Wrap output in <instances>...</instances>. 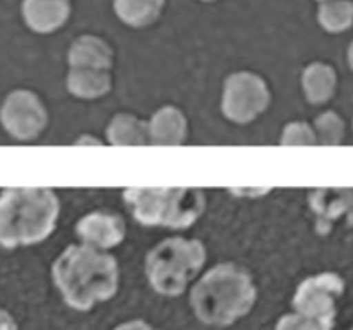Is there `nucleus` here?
Returning a JSON list of instances; mask_svg holds the SVG:
<instances>
[{
  "mask_svg": "<svg viewBox=\"0 0 353 330\" xmlns=\"http://www.w3.org/2000/svg\"><path fill=\"white\" fill-rule=\"evenodd\" d=\"M52 279L71 309L85 313L116 297L119 265L108 252L82 245H68L52 265Z\"/></svg>",
  "mask_w": 353,
  "mask_h": 330,
  "instance_id": "nucleus-1",
  "label": "nucleus"
},
{
  "mask_svg": "<svg viewBox=\"0 0 353 330\" xmlns=\"http://www.w3.org/2000/svg\"><path fill=\"white\" fill-rule=\"evenodd\" d=\"M258 298L249 270L236 263H221L201 276L190 289V307L201 323L229 327L252 311Z\"/></svg>",
  "mask_w": 353,
  "mask_h": 330,
  "instance_id": "nucleus-2",
  "label": "nucleus"
},
{
  "mask_svg": "<svg viewBox=\"0 0 353 330\" xmlns=\"http://www.w3.org/2000/svg\"><path fill=\"white\" fill-rule=\"evenodd\" d=\"M61 203L54 190L11 187L0 194V245L27 247L46 240L57 226Z\"/></svg>",
  "mask_w": 353,
  "mask_h": 330,
  "instance_id": "nucleus-3",
  "label": "nucleus"
},
{
  "mask_svg": "<svg viewBox=\"0 0 353 330\" xmlns=\"http://www.w3.org/2000/svg\"><path fill=\"white\" fill-rule=\"evenodd\" d=\"M133 218L148 227L187 229L206 209V197L199 188L132 187L123 194Z\"/></svg>",
  "mask_w": 353,
  "mask_h": 330,
  "instance_id": "nucleus-4",
  "label": "nucleus"
},
{
  "mask_svg": "<svg viewBox=\"0 0 353 330\" xmlns=\"http://www.w3.org/2000/svg\"><path fill=\"white\" fill-rule=\"evenodd\" d=\"M206 263V247L201 240L167 238L153 247L144 261L145 279L162 297H179L196 280Z\"/></svg>",
  "mask_w": 353,
  "mask_h": 330,
  "instance_id": "nucleus-5",
  "label": "nucleus"
},
{
  "mask_svg": "<svg viewBox=\"0 0 353 330\" xmlns=\"http://www.w3.org/2000/svg\"><path fill=\"white\" fill-rule=\"evenodd\" d=\"M270 105V89L256 73L238 72L229 75L222 91V114L236 125L258 119Z\"/></svg>",
  "mask_w": 353,
  "mask_h": 330,
  "instance_id": "nucleus-6",
  "label": "nucleus"
},
{
  "mask_svg": "<svg viewBox=\"0 0 353 330\" xmlns=\"http://www.w3.org/2000/svg\"><path fill=\"white\" fill-rule=\"evenodd\" d=\"M345 293V280L334 272H321L303 279L296 288L291 305L296 313L312 318L332 330L336 325L337 302Z\"/></svg>",
  "mask_w": 353,
  "mask_h": 330,
  "instance_id": "nucleus-7",
  "label": "nucleus"
},
{
  "mask_svg": "<svg viewBox=\"0 0 353 330\" xmlns=\"http://www.w3.org/2000/svg\"><path fill=\"white\" fill-rule=\"evenodd\" d=\"M48 123L45 105L38 94L27 89L9 92L0 107V125L17 141H32Z\"/></svg>",
  "mask_w": 353,
  "mask_h": 330,
  "instance_id": "nucleus-8",
  "label": "nucleus"
},
{
  "mask_svg": "<svg viewBox=\"0 0 353 330\" xmlns=\"http://www.w3.org/2000/svg\"><path fill=\"white\" fill-rule=\"evenodd\" d=\"M75 233L85 245L108 251L119 245L126 236L125 220L110 212H92L80 218Z\"/></svg>",
  "mask_w": 353,
  "mask_h": 330,
  "instance_id": "nucleus-9",
  "label": "nucleus"
},
{
  "mask_svg": "<svg viewBox=\"0 0 353 330\" xmlns=\"http://www.w3.org/2000/svg\"><path fill=\"white\" fill-rule=\"evenodd\" d=\"M70 0H23L21 17L32 32L52 34L70 18Z\"/></svg>",
  "mask_w": 353,
  "mask_h": 330,
  "instance_id": "nucleus-10",
  "label": "nucleus"
},
{
  "mask_svg": "<svg viewBox=\"0 0 353 330\" xmlns=\"http://www.w3.org/2000/svg\"><path fill=\"white\" fill-rule=\"evenodd\" d=\"M150 143L157 146H178L187 137V117L178 107L165 105L158 109L148 123Z\"/></svg>",
  "mask_w": 353,
  "mask_h": 330,
  "instance_id": "nucleus-11",
  "label": "nucleus"
},
{
  "mask_svg": "<svg viewBox=\"0 0 353 330\" xmlns=\"http://www.w3.org/2000/svg\"><path fill=\"white\" fill-rule=\"evenodd\" d=\"M114 63V52L107 41L98 36H80L71 43L68 52L70 68H91V70H110Z\"/></svg>",
  "mask_w": 353,
  "mask_h": 330,
  "instance_id": "nucleus-12",
  "label": "nucleus"
},
{
  "mask_svg": "<svg viewBox=\"0 0 353 330\" xmlns=\"http://www.w3.org/2000/svg\"><path fill=\"white\" fill-rule=\"evenodd\" d=\"M68 91L80 100H98L112 89V76L108 70L70 68L66 79Z\"/></svg>",
  "mask_w": 353,
  "mask_h": 330,
  "instance_id": "nucleus-13",
  "label": "nucleus"
},
{
  "mask_svg": "<svg viewBox=\"0 0 353 330\" xmlns=\"http://www.w3.org/2000/svg\"><path fill=\"white\" fill-rule=\"evenodd\" d=\"M337 87V75L330 64L312 63L302 73V91L309 103L323 105L332 100Z\"/></svg>",
  "mask_w": 353,
  "mask_h": 330,
  "instance_id": "nucleus-14",
  "label": "nucleus"
},
{
  "mask_svg": "<svg viewBox=\"0 0 353 330\" xmlns=\"http://www.w3.org/2000/svg\"><path fill=\"white\" fill-rule=\"evenodd\" d=\"M107 141L112 146H142L150 143L148 121L133 114H117L107 126Z\"/></svg>",
  "mask_w": 353,
  "mask_h": 330,
  "instance_id": "nucleus-15",
  "label": "nucleus"
},
{
  "mask_svg": "<svg viewBox=\"0 0 353 330\" xmlns=\"http://www.w3.org/2000/svg\"><path fill=\"white\" fill-rule=\"evenodd\" d=\"M165 0H114V13L133 29L151 25L162 14Z\"/></svg>",
  "mask_w": 353,
  "mask_h": 330,
  "instance_id": "nucleus-16",
  "label": "nucleus"
},
{
  "mask_svg": "<svg viewBox=\"0 0 353 330\" xmlns=\"http://www.w3.org/2000/svg\"><path fill=\"white\" fill-rule=\"evenodd\" d=\"M318 23L330 34H341L353 25L352 0H327L318 9Z\"/></svg>",
  "mask_w": 353,
  "mask_h": 330,
  "instance_id": "nucleus-17",
  "label": "nucleus"
},
{
  "mask_svg": "<svg viewBox=\"0 0 353 330\" xmlns=\"http://www.w3.org/2000/svg\"><path fill=\"white\" fill-rule=\"evenodd\" d=\"M316 143L325 146H339L345 138V121L336 112H323L314 119Z\"/></svg>",
  "mask_w": 353,
  "mask_h": 330,
  "instance_id": "nucleus-18",
  "label": "nucleus"
},
{
  "mask_svg": "<svg viewBox=\"0 0 353 330\" xmlns=\"http://www.w3.org/2000/svg\"><path fill=\"white\" fill-rule=\"evenodd\" d=\"M281 144L283 146H312L316 143L314 128L303 121L288 123L281 135Z\"/></svg>",
  "mask_w": 353,
  "mask_h": 330,
  "instance_id": "nucleus-19",
  "label": "nucleus"
},
{
  "mask_svg": "<svg viewBox=\"0 0 353 330\" xmlns=\"http://www.w3.org/2000/svg\"><path fill=\"white\" fill-rule=\"evenodd\" d=\"M275 330H328L327 327L321 325L320 322H316L312 318L303 316V314L288 313L279 318V322L275 323Z\"/></svg>",
  "mask_w": 353,
  "mask_h": 330,
  "instance_id": "nucleus-20",
  "label": "nucleus"
},
{
  "mask_svg": "<svg viewBox=\"0 0 353 330\" xmlns=\"http://www.w3.org/2000/svg\"><path fill=\"white\" fill-rule=\"evenodd\" d=\"M112 330H158L153 325H150L144 320H130V322L119 323L117 327H114Z\"/></svg>",
  "mask_w": 353,
  "mask_h": 330,
  "instance_id": "nucleus-21",
  "label": "nucleus"
},
{
  "mask_svg": "<svg viewBox=\"0 0 353 330\" xmlns=\"http://www.w3.org/2000/svg\"><path fill=\"white\" fill-rule=\"evenodd\" d=\"M0 330H18L14 318L4 309H0Z\"/></svg>",
  "mask_w": 353,
  "mask_h": 330,
  "instance_id": "nucleus-22",
  "label": "nucleus"
},
{
  "mask_svg": "<svg viewBox=\"0 0 353 330\" xmlns=\"http://www.w3.org/2000/svg\"><path fill=\"white\" fill-rule=\"evenodd\" d=\"M346 59H348V64H350V68H352V70H353V41L350 43V46H348V52H346Z\"/></svg>",
  "mask_w": 353,
  "mask_h": 330,
  "instance_id": "nucleus-23",
  "label": "nucleus"
},
{
  "mask_svg": "<svg viewBox=\"0 0 353 330\" xmlns=\"http://www.w3.org/2000/svg\"><path fill=\"white\" fill-rule=\"evenodd\" d=\"M203 2H215V0H203Z\"/></svg>",
  "mask_w": 353,
  "mask_h": 330,
  "instance_id": "nucleus-24",
  "label": "nucleus"
},
{
  "mask_svg": "<svg viewBox=\"0 0 353 330\" xmlns=\"http://www.w3.org/2000/svg\"><path fill=\"white\" fill-rule=\"evenodd\" d=\"M318 2H327V0H318Z\"/></svg>",
  "mask_w": 353,
  "mask_h": 330,
  "instance_id": "nucleus-25",
  "label": "nucleus"
},
{
  "mask_svg": "<svg viewBox=\"0 0 353 330\" xmlns=\"http://www.w3.org/2000/svg\"><path fill=\"white\" fill-rule=\"evenodd\" d=\"M350 330H353V327H352V329H350Z\"/></svg>",
  "mask_w": 353,
  "mask_h": 330,
  "instance_id": "nucleus-26",
  "label": "nucleus"
}]
</instances>
